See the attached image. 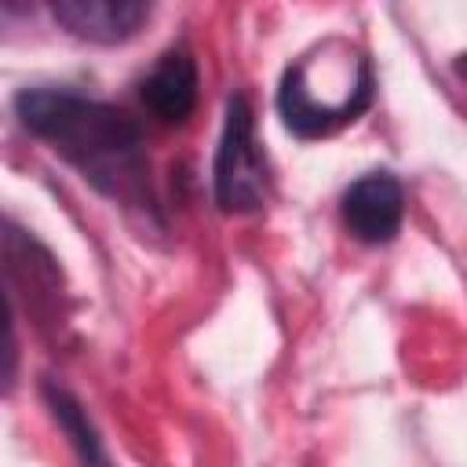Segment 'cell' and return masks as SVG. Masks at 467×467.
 I'll list each match as a JSON object with an SVG mask.
<instances>
[{
    "instance_id": "2",
    "label": "cell",
    "mask_w": 467,
    "mask_h": 467,
    "mask_svg": "<svg viewBox=\"0 0 467 467\" xmlns=\"http://www.w3.org/2000/svg\"><path fill=\"white\" fill-rule=\"evenodd\" d=\"M372 91H376V80H372L368 58H361L336 91H317L314 77L299 58L281 73L277 113L296 139H325V135H336L343 124H354L372 106Z\"/></svg>"
},
{
    "instance_id": "5",
    "label": "cell",
    "mask_w": 467,
    "mask_h": 467,
    "mask_svg": "<svg viewBox=\"0 0 467 467\" xmlns=\"http://www.w3.org/2000/svg\"><path fill=\"white\" fill-rule=\"evenodd\" d=\"M150 11L153 7L142 0H55L51 4V15L66 33L102 47L131 40L146 26Z\"/></svg>"
},
{
    "instance_id": "1",
    "label": "cell",
    "mask_w": 467,
    "mask_h": 467,
    "mask_svg": "<svg viewBox=\"0 0 467 467\" xmlns=\"http://www.w3.org/2000/svg\"><path fill=\"white\" fill-rule=\"evenodd\" d=\"M15 113L22 128L77 168L91 190L131 212L157 215L146 135L131 113L69 88H22Z\"/></svg>"
},
{
    "instance_id": "3",
    "label": "cell",
    "mask_w": 467,
    "mask_h": 467,
    "mask_svg": "<svg viewBox=\"0 0 467 467\" xmlns=\"http://www.w3.org/2000/svg\"><path fill=\"white\" fill-rule=\"evenodd\" d=\"M212 193H215L219 212L226 215L255 212L270 197V164L255 135L252 102L241 91L226 99L223 135H219L215 161H212Z\"/></svg>"
},
{
    "instance_id": "4",
    "label": "cell",
    "mask_w": 467,
    "mask_h": 467,
    "mask_svg": "<svg viewBox=\"0 0 467 467\" xmlns=\"http://www.w3.org/2000/svg\"><path fill=\"white\" fill-rule=\"evenodd\" d=\"M343 230L361 244H390L405 223V186L390 171H365L339 197Z\"/></svg>"
},
{
    "instance_id": "6",
    "label": "cell",
    "mask_w": 467,
    "mask_h": 467,
    "mask_svg": "<svg viewBox=\"0 0 467 467\" xmlns=\"http://www.w3.org/2000/svg\"><path fill=\"white\" fill-rule=\"evenodd\" d=\"M197 58L190 55V47L175 44L161 51V58L150 66V73L139 84V99L161 124H186V117L197 109Z\"/></svg>"
},
{
    "instance_id": "7",
    "label": "cell",
    "mask_w": 467,
    "mask_h": 467,
    "mask_svg": "<svg viewBox=\"0 0 467 467\" xmlns=\"http://www.w3.org/2000/svg\"><path fill=\"white\" fill-rule=\"evenodd\" d=\"M40 394H44V405H47L51 420L58 423V431L66 434V441L73 445L77 460H80L84 467H109L102 434H99V427L91 423L88 409L77 401V394L66 390L62 383H55V379H44V383H40Z\"/></svg>"
}]
</instances>
